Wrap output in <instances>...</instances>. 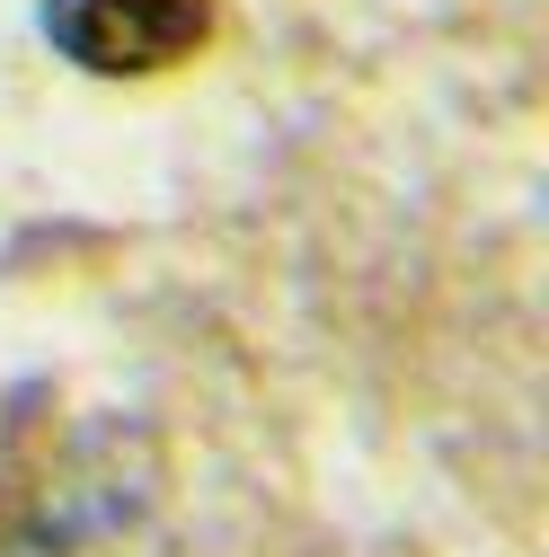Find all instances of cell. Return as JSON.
Segmentation results:
<instances>
[{
    "mask_svg": "<svg viewBox=\"0 0 549 557\" xmlns=\"http://www.w3.org/2000/svg\"><path fill=\"white\" fill-rule=\"evenodd\" d=\"M0 557H160V478L143 434H124V416L72 434L10 505Z\"/></svg>",
    "mask_w": 549,
    "mask_h": 557,
    "instance_id": "obj_1",
    "label": "cell"
},
{
    "mask_svg": "<svg viewBox=\"0 0 549 557\" xmlns=\"http://www.w3.org/2000/svg\"><path fill=\"white\" fill-rule=\"evenodd\" d=\"M213 36V0H45V45L89 81L178 72Z\"/></svg>",
    "mask_w": 549,
    "mask_h": 557,
    "instance_id": "obj_2",
    "label": "cell"
}]
</instances>
